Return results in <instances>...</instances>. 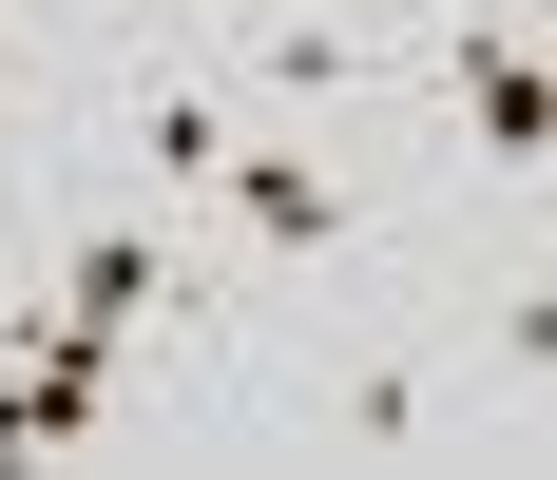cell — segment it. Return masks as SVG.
Instances as JSON below:
<instances>
[{"label":"cell","mask_w":557,"mask_h":480,"mask_svg":"<svg viewBox=\"0 0 557 480\" xmlns=\"http://www.w3.org/2000/svg\"><path fill=\"white\" fill-rule=\"evenodd\" d=\"M423 250V173H404V135H288V115H250V155L193 193V269H212V327L250 346V327L327 308V288H366V269Z\"/></svg>","instance_id":"6da1fadb"},{"label":"cell","mask_w":557,"mask_h":480,"mask_svg":"<svg viewBox=\"0 0 557 480\" xmlns=\"http://www.w3.org/2000/svg\"><path fill=\"white\" fill-rule=\"evenodd\" d=\"M366 20H423V0H366Z\"/></svg>","instance_id":"3957f363"},{"label":"cell","mask_w":557,"mask_h":480,"mask_svg":"<svg viewBox=\"0 0 557 480\" xmlns=\"http://www.w3.org/2000/svg\"><path fill=\"white\" fill-rule=\"evenodd\" d=\"M193 39L288 135H385L404 115V20H366V0H193Z\"/></svg>","instance_id":"7a4b0ae2"}]
</instances>
